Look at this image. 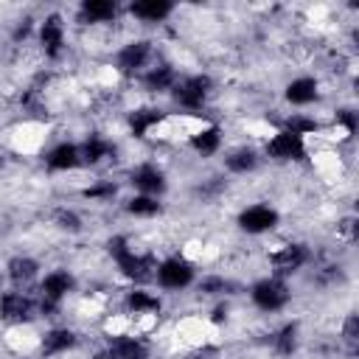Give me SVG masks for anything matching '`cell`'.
<instances>
[{
    "label": "cell",
    "instance_id": "cell-13",
    "mask_svg": "<svg viewBox=\"0 0 359 359\" xmlns=\"http://www.w3.org/2000/svg\"><path fill=\"white\" fill-rule=\"evenodd\" d=\"M146 56H149V42H132L118 53V67L123 73H132L146 62Z\"/></svg>",
    "mask_w": 359,
    "mask_h": 359
},
{
    "label": "cell",
    "instance_id": "cell-5",
    "mask_svg": "<svg viewBox=\"0 0 359 359\" xmlns=\"http://www.w3.org/2000/svg\"><path fill=\"white\" fill-rule=\"evenodd\" d=\"M208 93H210V79H208V76H191L188 81H182V84L174 90V98H177L182 107H188V109H199V107L205 104Z\"/></svg>",
    "mask_w": 359,
    "mask_h": 359
},
{
    "label": "cell",
    "instance_id": "cell-29",
    "mask_svg": "<svg viewBox=\"0 0 359 359\" xmlns=\"http://www.w3.org/2000/svg\"><path fill=\"white\" fill-rule=\"evenodd\" d=\"M112 194H115V185L112 182H101V185H93V188L84 191L87 199H109Z\"/></svg>",
    "mask_w": 359,
    "mask_h": 359
},
{
    "label": "cell",
    "instance_id": "cell-14",
    "mask_svg": "<svg viewBox=\"0 0 359 359\" xmlns=\"http://www.w3.org/2000/svg\"><path fill=\"white\" fill-rule=\"evenodd\" d=\"M286 98H289L292 104H297V107L311 104V101L317 98V81H314V79H309V76L294 79V81L286 87Z\"/></svg>",
    "mask_w": 359,
    "mask_h": 359
},
{
    "label": "cell",
    "instance_id": "cell-10",
    "mask_svg": "<svg viewBox=\"0 0 359 359\" xmlns=\"http://www.w3.org/2000/svg\"><path fill=\"white\" fill-rule=\"evenodd\" d=\"M81 160V151L73 146V143H59L50 154H48V168L53 171H67V168H76Z\"/></svg>",
    "mask_w": 359,
    "mask_h": 359
},
{
    "label": "cell",
    "instance_id": "cell-30",
    "mask_svg": "<svg viewBox=\"0 0 359 359\" xmlns=\"http://www.w3.org/2000/svg\"><path fill=\"white\" fill-rule=\"evenodd\" d=\"M337 123H342L348 135H353V132H356V115H353L351 109H342V112H337Z\"/></svg>",
    "mask_w": 359,
    "mask_h": 359
},
{
    "label": "cell",
    "instance_id": "cell-19",
    "mask_svg": "<svg viewBox=\"0 0 359 359\" xmlns=\"http://www.w3.org/2000/svg\"><path fill=\"white\" fill-rule=\"evenodd\" d=\"M219 143H222V135H219L216 126H208V129H202V132H196V135L191 137V146H194L199 154H213V151L219 149Z\"/></svg>",
    "mask_w": 359,
    "mask_h": 359
},
{
    "label": "cell",
    "instance_id": "cell-32",
    "mask_svg": "<svg viewBox=\"0 0 359 359\" xmlns=\"http://www.w3.org/2000/svg\"><path fill=\"white\" fill-rule=\"evenodd\" d=\"M59 224L67 230H79V216L76 213H59Z\"/></svg>",
    "mask_w": 359,
    "mask_h": 359
},
{
    "label": "cell",
    "instance_id": "cell-22",
    "mask_svg": "<svg viewBox=\"0 0 359 359\" xmlns=\"http://www.w3.org/2000/svg\"><path fill=\"white\" fill-rule=\"evenodd\" d=\"M81 11L90 20H112L115 17V3H109V0H84Z\"/></svg>",
    "mask_w": 359,
    "mask_h": 359
},
{
    "label": "cell",
    "instance_id": "cell-2",
    "mask_svg": "<svg viewBox=\"0 0 359 359\" xmlns=\"http://www.w3.org/2000/svg\"><path fill=\"white\" fill-rule=\"evenodd\" d=\"M286 300H289V289H286V283H280L275 278L258 280L252 286V303L264 311H278L286 306Z\"/></svg>",
    "mask_w": 359,
    "mask_h": 359
},
{
    "label": "cell",
    "instance_id": "cell-28",
    "mask_svg": "<svg viewBox=\"0 0 359 359\" xmlns=\"http://www.w3.org/2000/svg\"><path fill=\"white\" fill-rule=\"evenodd\" d=\"M286 129L303 137V135H309V132H317V121H311V118H303V115H294V118H289Z\"/></svg>",
    "mask_w": 359,
    "mask_h": 359
},
{
    "label": "cell",
    "instance_id": "cell-24",
    "mask_svg": "<svg viewBox=\"0 0 359 359\" xmlns=\"http://www.w3.org/2000/svg\"><path fill=\"white\" fill-rule=\"evenodd\" d=\"M107 154H109V143L101 140V137H90V140L81 146V157H84L87 163H98V160H104Z\"/></svg>",
    "mask_w": 359,
    "mask_h": 359
},
{
    "label": "cell",
    "instance_id": "cell-4",
    "mask_svg": "<svg viewBox=\"0 0 359 359\" xmlns=\"http://www.w3.org/2000/svg\"><path fill=\"white\" fill-rule=\"evenodd\" d=\"M191 278H194V269L182 258H168V261H163L157 266V280L165 289H182V286L191 283Z\"/></svg>",
    "mask_w": 359,
    "mask_h": 359
},
{
    "label": "cell",
    "instance_id": "cell-31",
    "mask_svg": "<svg viewBox=\"0 0 359 359\" xmlns=\"http://www.w3.org/2000/svg\"><path fill=\"white\" fill-rule=\"evenodd\" d=\"M227 289V283L222 280V278H208V280H202V292L205 294H219V292H224Z\"/></svg>",
    "mask_w": 359,
    "mask_h": 359
},
{
    "label": "cell",
    "instance_id": "cell-23",
    "mask_svg": "<svg viewBox=\"0 0 359 359\" xmlns=\"http://www.w3.org/2000/svg\"><path fill=\"white\" fill-rule=\"evenodd\" d=\"M171 84H174V70L165 67V65H163V67H154V70L146 76V87L154 90V93H157V90H168Z\"/></svg>",
    "mask_w": 359,
    "mask_h": 359
},
{
    "label": "cell",
    "instance_id": "cell-26",
    "mask_svg": "<svg viewBox=\"0 0 359 359\" xmlns=\"http://www.w3.org/2000/svg\"><path fill=\"white\" fill-rule=\"evenodd\" d=\"M34 272H36V261H31V258H14V261L8 264V275H11L17 283H20V280H31Z\"/></svg>",
    "mask_w": 359,
    "mask_h": 359
},
{
    "label": "cell",
    "instance_id": "cell-17",
    "mask_svg": "<svg viewBox=\"0 0 359 359\" xmlns=\"http://www.w3.org/2000/svg\"><path fill=\"white\" fill-rule=\"evenodd\" d=\"M132 14L140 17V20H163L171 14V3L165 0H140V3H132Z\"/></svg>",
    "mask_w": 359,
    "mask_h": 359
},
{
    "label": "cell",
    "instance_id": "cell-7",
    "mask_svg": "<svg viewBox=\"0 0 359 359\" xmlns=\"http://www.w3.org/2000/svg\"><path fill=\"white\" fill-rule=\"evenodd\" d=\"M309 261V250L303 244H286L272 255V266L278 272H294Z\"/></svg>",
    "mask_w": 359,
    "mask_h": 359
},
{
    "label": "cell",
    "instance_id": "cell-18",
    "mask_svg": "<svg viewBox=\"0 0 359 359\" xmlns=\"http://www.w3.org/2000/svg\"><path fill=\"white\" fill-rule=\"evenodd\" d=\"M73 342H76V334H73V331H67V328H53V331L45 334L42 351H45V353H62V351H67Z\"/></svg>",
    "mask_w": 359,
    "mask_h": 359
},
{
    "label": "cell",
    "instance_id": "cell-20",
    "mask_svg": "<svg viewBox=\"0 0 359 359\" xmlns=\"http://www.w3.org/2000/svg\"><path fill=\"white\" fill-rule=\"evenodd\" d=\"M255 163H258V157H255L252 149H236V151H230V157H227V168L236 171V174H244V171L255 168Z\"/></svg>",
    "mask_w": 359,
    "mask_h": 359
},
{
    "label": "cell",
    "instance_id": "cell-11",
    "mask_svg": "<svg viewBox=\"0 0 359 359\" xmlns=\"http://www.w3.org/2000/svg\"><path fill=\"white\" fill-rule=\"evenodd\" d=\"M132 182H135L146 196L165 191V177H163L157 168H151V165H140V168L132 174Z\"/></svg>",
    "mask_w": 359,
    "mask_h": 359
},
{
    "label": "cell",
    "instance_id": "cell-16",
    "mask_svg": "<svg viewBox=\"0 0 359 359\" xmlns=\"http://www.w3.org/2000/svg\"><path fill=\"white\" fill-rule=\"evenodd\" d=\"M109 351H112L115 359H146V348L135 337H118V339H112Z\"/></svg>",
    "mask_w": 359,
    "mask_h": 359
},
{
    "label": "cell",
    "instance_id": "cell-8",
    "mask_svg": "<svg viewBox=\"0 0 359 359\" xmlns=\"http://www.w3.org/2000/svg\"><path fill=\"white\" fill-rule=\"evenodd\" d=\"M70 289H73V278L67 272H62V269L45 275V280H42V294H45L48 303H59Z\"/></svg>",
    "mask_w": 359,
    "mask_h": 359
},
{
    "label": "cell",
    "instance_id": "cell-9",
    "mask_svg": "<svg viewBox=\"0 0 359 359\" xmlns=\"http://www.w3.org/2000/svg\"><path fill=\"white\" fill-rule=\"evenodd\" d=\"M0 314L6 320H28L31 314V300L22 292H6L0 297Z\"/></svg>",
    "mask_w": 359,
    "mask_h": 359
},
{
    "label": "cell",
    "instance_id": "cell-1",
    "mask_svg": "<svg viewBox=\"0 0 359 359\" xmlns=\"http://www.w3.org/2000/svg\"><path fill=\"white\" fill-rule=\"evenodd\" d=\"M109 252L118 258V266H121V272H123L126 278H132V280H146V278L151 275V266H154L151 258L132 252V250L126 247V238H121V236L109 238Z\"/></svg>",
    "mask_w": 359,
    "mask_h": 359
},
{
    "label": "cell",
    "instance_id": "cell-3",
    "mask_svg": "<svg viewBox=\"0 0 359 359\" xmlns=\"http://www.w3.org/2000/svg\"><path fill=\"white\" fill-rule=\"evenodd\" d=\"M266 154L278 157V160H300L306 154V143L300 135L289 132V129H280L269 143H266Z\"/></svg>",
    "mask_w": 359,
    "mask_h": 359
},
{
    "label": "cell",
    "instance_id": "cell-25",
    "mask_svg": "<svg viewBox=\"0 0 359 359\" xmlns=\"http://www.w3.org/2000/svg\"><path fill=\"white\" fill-rule=\"evenodd\" d=\"M129 213H135V216H154V213H160V202L154 199V196H135V199H129Z\"/></svg>",
    "mask_w": 359,
    "mask_h": 359
},
{
    "label": "cell",
    "instance_id": "cell-15",
    "mask_svg": "<svg viewBox=\"0 0 359 359\" xmlns=\"http://www.w3.org/2000/svg\"><path fill=\"white\" fill-rule=\"evenodd\" d=\"M163 121V112L160 109H137L129 115V126H132V135L135 137H146V132L151 126H157Z\"/></svg>",
    "mask_w": 359,
    "mask_h": 359
},
{
    "label": "cell",
    "instance_id": "cell-12",
    "mask_svg": "<svg viewBox=\"0 0 359 359\" xmlns=\"http://www.w3.org/2000/svg\"><path fill=\"white\" fill-rule=\"evenodd\" d=\"M39 39H42L45 50H48L50 56H56V53L62 50V42H65L62 20H59V17H48V20L42 22V28H39Z\"/></svg>",
    "mask_w": 359,
    "mask_h": 359
},
{
    "label": "cell",
    "instance_id": "cell-6",
    "mask_svg": "<svg viewBox=\"0 0 359 359\" xmlns=\"http://www.w3.org/2000/svg\"><path fill=\"white\" fill-rule=\"evenodd\" d=\"M275 224H278V213L266 205H252L238 216V227L247 233H264V230H272Z\"/></svg>",
    "mask_w": 359,
    "mask_h": 359
},
{
    "label": "cell",
    "instance_id": "cell-27",
    "mask_svg": "<svg viewBox=\"0 0 359 359\" xmlns=\"http://www.w3.org/2000/svg\"><path fill=\"white\" fill-rule=\"evenodd\" d=\"M294 342H297V325H286L278 334V339H275V345H278L280 353H292L294 351Z\"/></svg>",
    "mask_w": 359,
    "mask_h": 359
},
{
    "label": "cell",
    "instance_id": "cell-21",
    "mask_svg": "<svg viewBox=\"0 0 359 359\" xmlns=\"http://www.w3.org/2000/svg\"><path fill=\"white\" fill-rule=\"evenodd\" d=\"M126 306H129L135 314H146V311H157V309H160V300H157V297H151L149 292L135 289V292H129Z\"/></svg>",
    "mask_w": 359,
    "mask_h": 359
},
{
    "label": "cell",
    "instance_id": "cell-33",
    "mask_svg": "<svg viewBox=\"0 0 359 359\" xmlns=\"http://www.w3.org/2000/svg\"><path fill=\"white\" fill-rule=\"evenodd\" d=\"M95 359H112V353H101V356H95Z\"/></svg>",
    "mask_w": 359,
    "mask_h": 359
}]
</instances>
